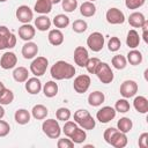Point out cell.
Returning a JSON list of instances; mask_svg holds the SVG:
<instances>
[{
	"mask_svg": "<svg viewBox=\"0 0 148 148\" xmlns=\"http://www.w3.org/2000/svg\"><path fill=\"white\" fill-rule=\"evenodd\" d=\"M51 76L54 80H68L72 79L75 74V68L67 61L59 60L50 69Z\"/></svg>",
	"mask_w": 148,
	"mask_h": 148,
	"instance_id": "obj_1",
	"label": "cell"
},
{
	"mask_svg": "<svg viewBox=\"0 0 148 148\" xmlns=\"http://www.w3.org/2000/svg\"><path fill=\"white\" fill-rule=\"evenodd\" d=\"M74 120L83 130H92L96 125V121L92 116L89 113V111L84 109H80L74 112Z\"/></svg>",
	"mask_w": 148,
	"mask_h": 148,
	"instance_id": "obj_2",
	"label": "cell"
},
{
	"mask_svg": "<svg viewBox=\"0 0 148 148\" xmlns=\"http://www.w3.org/2000/svg\"><path fill=\"white\" fill-rule=\"evenodd\" d=\"M42 130L46 136L50 139H58L61 134V128L56 119H46L42 124Z\"/></svg>",
	"mask_w": 148,
	"mask_h": 148,
	"instance_id": "obj_3",
	"label": "cell"
},
{
	"mask_svg": "<svg viewBox=\"0 0 148 148\" xmlns=\"http://www.w3.org/2000/svg\"><path fill=\"white\" fill-rule=\"evenodd\" d=\"M102 83H111L113 81V72L106 62H99L95 69V73Z\"/></svg>",
	"mask_w": 148,
	"mask_h": 148,
	"instance_id": "obj_4",
	"label": "cell"
},
{
	"mask_svg": "<svg viewBox=\"0 0 148 148\" xmlns=\"http://www.w3.org/2000/svg\"><path fill=\"white\" fill-rule=\"evenodd\" d=\"M87 45L91 51L99 52L104 46V36L98 31L91 32L87 38Z\"/></svg>",
	"mask_w": 148,
	"mask_h": 148,
	"instance_id": "obj_5",
	"label": "cell"
},
{
	"mask_svg": "<svg viewBox=\"0 0 148 148\" xmlns=\"http://www.w3.org/2000/svg\"><path fill=\"white\" fill-rule=\"evenodd\" d=\"M49 61L45 57H37L30 64V71L35 76H42L45 74Z\"/></svg>",
	"mask_w": 148,
	"mask_h": 148,
	"instance_id": "obj_6",
	"label": "cell"
},
{
	"mask_svg": "<svg viewBox=\"0 0 148 148\" xmlns=\"http://www.w3.org/2000/svg\"><path fill=\"white\" fill-rule=\"evenodd\" d=\"M90 77L89 75H86V74H82V75H79L74 79V82H73V88L76 92L79 94H84L89 87H90Z\"/></svg>",
	"mask_w": 148,
	"mask_h": 148,
	"instance_id": "obj_7",
	"label": "cell"
},
{
	"mask_svg": "<svg viewBox=\"0 0 148 148\" xmlns=\"http://www.w3.org/2000/svg\"><path fill=\"white\" fill-rule=\"evenodd\" d=\"M138 92V83L133 80H126L120 86V95L124 98H130L135 96Z\"/></svg>",
	"mask_w": 148,
	"mask_h": 148,
	"instance_id": "obj_8",
	"label": "cell"
},
{
	"mask_svg": "<svg viewBox=\"0 0 148 148\" xmlns=\"http://www.w3.org/2000/svg\"><path fill=\"white\" fill-rule=\"evenodd\" d=\"M105 17H106V21L110 24H123L125 22V15L118 8L108 9V12L105 14Z\"/></svg>",
	"mask_w": 148,
	"mask_h": 148,
	"instance_id": "obj_9",
	"label": "cell"
},
{
	"mask_svg": "<svg viewBox=\"0 0 148 148\" xmlns=\"http://www.w3.org/2000/svg\"><path fill=\"white\" fill-rule=\"evenodd\" d=\"M116 110L112 106H103L102 109H99L96 113V118L98 121H101L102 124L109 123L111 121L114 117H116Z\"/></svg>",
	"mask_w": 148,
	"mask_h": 148,
	"instance_id": "obj_10",
	"label": "cell"
},
{
	"mask_svg": "<svg viewBox=\"0 0 148 148\" xmlns=\"http://www.w3.org/2000/svg\"><path fill=\"white\" fill-rule=\"evenodd\" d=\"M17 64V57L14 52H5L0 59V66L3 69H12Z\"/></svg>",
	"mask_w": 148,
	"mask_h": 148,
	"instance_id": "obj_11",
	"label": "cell"
},
{
	"mask_svg": "<svg viewBox=\"0 0 148 148\" xmlns=\"http://www.w3.org/2000/svg\"><path fill=\"white\" fill-rule=\"evenodd\" d=\"M89 59V54L86 47L83 46H76L74 50V61L77 66L80 67H84L87 61Z\"/></svg>",
	"mask_w": 148,
	"mask_h": 148,
	"instance_id": "obj_12",
	"label": "cell"
},
{
	"mask_svg": "<svg viewBox=\"0 0 148 148\" xmlns=\"http://www.w3.org/2000/svg\"><path fill=\"white\" fill-rule=\"evenodd\" d=\"M16 18L22 23H29L34 18V13L28 6L22 5L16 9Z\"/></svg>",
	"mask_w": 148,
	"mask_h": 148,
	"instance_id": "obj_13",
	"label": "cell"
},
{
	"mask_svg": "<svg viewBox=\"0 0 148 148\" xmlns=\"http://www.w3.org/2000/svg\"><path fill=\"white\" fill-rule=\"evenodd\" d=\"M35 34H36V30H35V28H34L31 24L23 23V24L18 28V36H20L21 39H23V40H25V42L31 40V39L35 37Z\"/></svg>",
	"mask_w": 148,
	"mask_h": 148,
	"instance_id": "obj_14",
	"label": "cell"
},
{
	"mask_svg": "<svg viewBox=\"0 0 148 148\" xmlns=\"http://www.w3.org/2000/svg\"><path fill=\"white\" fill-rule=\"evenodd\" d=\"M38 53V46L34 42H27L22 46V56L24 59H32L37 56Z\"/></svg>",
	"mask_w": 148,
	"mask_h": 148,
	"instance_id": "obj_15",
	"label": "cell"
},
{
	"mask_svg": "<svg viewBox=\"0 0 148 148\" xmlns=\"http://www.w3.org/2000/svg\"><path fill=\"white\" fill-rule=\"evenodd\" d=\"M111 146H113L114 148H124L126 145H127V136H126V133H123L120 131H117L111 140H110V143Z\"/></svg>",
	"mask_w": 148,
	"mask_h": 148,
	"instance_id": "obj_16",
	"label": "cell"
},
{
	"mask_svg": "<svg viewBox=\"0 0 148 148\" xmlns=\"http://www.w3.org/2000/svg\"><path fill=\"white\" fill-rule=\"evenodd\" d=\"M42 89V83L39 81V79H37V76L35 77H30L25 81V90L31 94V95H36Z\"/></svg>",
	"mask_w": 148,
	"mask_h": 148,
	"instance_id": "obj_17",
	"label": "cell"
},
{
	"mask_svg": "<svg viewBox=\"0 0 148 148\" xmlns=\"http://www.w3.org/2000/svg\"><path fill=\"white\" fill-rule=\"evenodd\" d=\"M34 9L36 13L46 15L52 10V2L50 0H37Z\"/></svg>",
	"mask_w": 148,
	"mask_h": 148,
	"instance_id": "obj_18",
	"label": "cell"
},
{
	"mask_svg": "<svg viewBox=\"0 0 148 148\" xmlns=\"http://www.w3.org/2000/svg\"><path fill=\"white\" fill-rule=\"evenodd\" d=\"M47 39L50 42V44L54 45V46H59L62 44L64 42V34L59 30V29H52L49 32Z\"/></svg>",
	"mask_w": 148,
	"mask_h": 148,
	"instance_id": "obj_19",
	"label": "cell"
},
{
	"mask_svg": "<svg viewBox=\"0 0 148 148\" xmlns=\"http://www.w3.org/2000/svg\"><path fill=\"white\" fill-rule=\"evenodd\" d=\"M133 106L139 113L148 112V99L145 96H136L133 101Z\"/></svg>",
	"mask_w": 148,
	"mask_h": 148,
	"instance_id": "obj_20",
	"label": "cell"
},
{
	"mask_svg": "<svg viewBox=\"0 0 148 148\" xmlns=\"http://www.w3.org/2000/svg\"><path fill=\"white\" fill-rule=\"evenodd\" d=\"M145 21H146L145 15L140 12H134L128 16V23L133 28H141L142 24L145 23Z\"/></svg>",
	"mask_w": 148,
	"mask_h": 148,
	"instance_id": "obj_21",
	"label": "cell"
},
{
	"mask_svg": "<svg viewBox=\"0 0 148 148\" xmlns=\"http://www.w3.org/2000/svg\"><path fill=\"white\" fill-rule=\"evenodd\" d=\"M80 13L84 17H91L96 13V6L91 1H86L80 6Z\"/></svg>",
	"mask_w": 148,
	"mask_h": 148,
	"instance_id": "obj_22",
	"label": "cell"
},
{
	"mask_svg": "<svg viewBox=\"0 0 148 148\" xmlns=\"http://www.w3.org/2000/svg\"><path fill=\"white\" fill-rule=\"evenodd\" d=\"M126 44H127V46L131 47V49H135V47L139 46V44H140V36H139V34H138L136 30L132 29V30H130V31L127 32Z\"/></svg>",
	"mask_w": 148,
	"mask_h": 148,
	"instance_id": "obj_23",
	"label": "cell"
},
{
	"mask_svg": "<svg viewBox=\"0 0 148 148\" xmlns=\"http://www.w3.org/2000/svg\"><path fill=\"white\" fill-rule=\"evenodd\" d=\"M105 99V96L101 91H92L88 96V103L90 106H99Z\"/></svg>",
	"mask_w": 148,
	"mask_h": 148,
	"instance_id": "obj_24",
	"label": "cell"
},
{
	"mask_svg": "<svg viewBox=\"0 0 148 148\" xmlns=\"http://www.w3.org/2000/svg\"><path fill=\"white\" fill-rule=\"evenodd\" d=\"M47 113H49V110H47V108L44 106L43 104H37V105H35V106L32 108V110H31L32 117H34L35 119H37V120H43V119H45L46 116H47Z\"/></svg>",
	"mask_w": 148,
	"mask_h": 148,
	"instance_id": "obj_25",
	"label": "cell"
},
{
	"mask_svg": "<svg viewBox=\"0 0 148 148\" xmlns=\"http://www.w3.org/2000/svg\"><path fill=\"white\" fill-rule=\"evenodd\" d=\"M51 20L46 16V15H40L35 20V27L39 30V31H46L50 29L51 27Z\"/></svg>",
	"mask_w": 148,
	"mask_h": 148,
	"instance_id": "obj_26",
	"label": "cell"
},
{
	"mask_svg": "<svg viewBox=\"0 0 148 148\" xmlns=\"http://www.w3.org/2000/svg\"><path fill=\"white\" fill-rule=\"evenodd\" d=\"M28 75H29V72H28V69H27L25 67H23V66L16 67V68L14 69V72H13V77H14V80H15L16 82H20V83L25 82V81L28 80Z\"/></svg>",
	"mask_w": 148,
	"mask_h": 148,
	"instance_id": "obj_27",
	"label": "cell"
},
{
	"mask_svg": "<svg viewBox=\"0 0 148 148\" xmlns=\"http://www.w3.org/2000/svg\"><path fill=\"white\" fill-rule=\"evenodd\" d=\"M15 121L20 125H25L30 121V113L25 109H18L14 114Z\"/></svg>",
	"mask_w": 148,
	"mask_h": 148,
	"instance_id": "obj_28",
	"label": "cell"
},
{
	"mask_svg": "<svg viewBox=\"0 0 148 148\" xmlns=\"http://www.w3.org/2000/svg\"><path fill=\"white\" fill-rule=\"evenodd\" d=\"M142 59H143L142 53H141L140 51L133 49V50H131V51L127 53V59H126V60H127L131 65L136 66V65H140V64L142 62Z\"/></svg>",
	"mask_w": 148,
	"mask_h": 148,
	"instance_id": "obj_29",
	"label": "cell"
},
{
	"mask_svg": "<svg viewBox=\"0 0 148 148\" xmlns=\"http://www.w3.org/2000/svg\"><path fill=\"white\" fill-rule=\"evenodd\" d=\"M43 92L46 97H54L58 94V84L54 81H47L43 87Z\"/></svg>",
	"mask_w": 148,
	"mask_h": 148,
	"instance_id": "obj_30",
	"label": "cell"
},
{
	"mask_svg": "<svg viewBox=\"0 0 148 148\" xmlns=\"http://www.w3.org/2000/svg\"><path fill=\"white\" fill-rule=\"evenodd\" d=\"M12 32L9 31V29L5 25H0V50L7 49V44H8V39L10 37Z\"/></svg>",
	"mask_w": 148,
	"mask_h": 148,
	"instance_id": "obj_31",
	"label": "cell"
},
{
	"mask_svg": "<svg viewBox=\"0 0 148 148\" xmlns=\"http://www.w3.org/2000/svg\"><path fill=\"white\" fill-rule=\"evenodd\" d=\"M117 127H118V131H120L123 133H128L132 130V127H133V123H132V120L130 118L123 117V118H120L118 120Z\"/></svg>",
	"mask_w": 148,
	"mask_h": 148,
	"instance_id": "obj_32",
	"label": "cell"
},
{
	"mask_svg": "<svg viewBox=\"0 0 148 148\" xmlns=\"http://www.w3.org/2000/svg\"><path fill=\"white\" fill-rule=\"evenodd\" d=\"M69 139L74 142V143H82L86 139H87V133L84 130H82L81 127H76L75 131L73 132V134L69 136Z\"/></svg>",
	"mask_w": 148,
	"mask_h": 148,
	"instance_id": "obj_33",
	"label": "cell"
},
{
	"mask_svg": "<svg viewBox=\"0 0 148 148\" xmlns=\"http://www.w3.org/2000/svg\"><path fill=\"white\" fill-rule=\"evenodd\" d=\"M53 24L56 28H59V29H62V28H66L68 24H69V17L66 16L65 14H58L53 17Z\"/></svg>",
	"mask_w": 148,
	"mask_h": 148,
	"instance_id": "obj_34",
	"label": "cell"
},
{
	"mask_svg": "<svg viewBox=\"0 0 148 148\" xmlns=\"http://www.w3.org/2000/svg\"><path fill=\"white\" fill-rule=\"evenodd\" d=\"M14 101V94L10 89L5 88L0 94V104L1 105H8Z\"/></svg>",
	"mask_w": 148,
	"mask_h": 148,
	"instance_id": "obj_35",
	"label": "cell"
},
{
	"mask_svg": "<svg viewBox=\"0 0 148 148\" xmlns=\"http://www.w3.org/2000/svg\"><path fill=\"white\" fill-rule=\"evenodd\" d=\"M130 109H131V105H130V103L126 98L118 99L114 104V110L120 112V113H126V112L130 111Z\"/></svg>",
	"mask_w": 148,
	"mask_h": 148,
	"instance_id": "obj_36",
	"label": "cell"
},
{
	"mask_svg": "<svg viewBox=\"0 0 148 148\" xmlns=\"http://www.w3.org/2000/svg\"><path fill=\"white\" fill-rule=\"evenodd\" d=\"M111 62H112V65H113V67H114L116 69H124V68L126 67L127 60H126V58H125L124 56L117 54V56H114V57L112 58Z\"/></svg>",
	"mask_w": 148,
	"mask_h": 148,
	"instance_id": "obj_37",
	"label": "cell"
},
{
	"mask_svg": "<svg viewBox=\"0 0 148 148\" xmlns=\"http://www.w3.org/2000/svg\"><path fill=\"white\" fill-rule=\"evenodd\" d=\"M88 28V24L84 20H76L73 22L72 24V29L74 32H77V34H81V32H84Z\"/></svg>",
	"mask_w": 148,
	"mask_h": 148,
	"instance_id": "obj_38",
	"label": "cell"
},
{
	"mask_svg": "<svg viewBox=\"0 0 148 148\" xmlns=\"http://www.w3.org/2000/svg\"><path fill=\"white\" fill-rule=\"evenodd\" d=\"M56 117L58 120H62V121H67L71 118V111L67 108H59L56 112Z\"/></svg>",
	"mask_w": 148,
	"mask_h": 148,
	"instance_id": "obj_39",
	"label": "cell"
},
{
	"mask_svg": "<svg viewBox=\"0 0 148 148\" xmlns=\"http://www.w3.org/2000/svg\"><path fill=\"white\" fill-rule=\"evenodd\" d=\"M76 127H77V124H76L75 121L67 120V121H65V125H64V127H62V132H64V134H65L66 136L69 138V136L73 134V132L75 131Z\"/></svg>",
	"mask_w": 148,
	"mask_h": 148,
	"instance_id": "obj_40",
	"label": "cell"
},
{
	"mask_svg": "<svg viewBox=\"0 0 148 148\" xmlns=\"http://www.w3.org/2000/svg\"><path fill=\"white\" fill-rule=\"evenodd\" d=\"M62 2V9L67 13H72L77 7V0H61Z\"/></svg>",
	"mask_w": 148,
	"mask_h": 148,
	"instance_id": "obj_41",
	"label": "cell"
},
{
	"mask_svg": "<svg viewBox=\"0 0 148 148\" xmlns=\"http://www.w3.org/2000/svg\"><path fill=\"white\" fill-rule=\"evenodd\" d=\"M121 46V42L118 37H111L109 39V43H108V47H109V51L111 52H117Z\"/></svg>",
	"mask_w": 148,
	"mask_h": 148,
	"instance_id": "obj_42",
	"label": "cell"
},
{
	"mask_svg": "<svg viewBox=\"0 0 148 148\" xmlns=\"http://www.w3.org/2000/svg\"><path fill=\"white\" fill-rule=\"evenodd\" d=\"M99 62H101V60H99L98 58H89L84 67L87 68L88 73L94 74V73H95V69H96V67H97V65H98Z\"/></svg>",
	"mask_w": 148,
	"mask_h": 148,
	"instance_id": "obj_43",
	"label": "cell"
},
{
	"mask_svg": "<svg viewBox=\"0 0 148 148\" xmlns=\"http://www.w3.org/2000/svg\"><path fill=\"white\" fill-rule=\"evenodd\" d=\"M146 0H125V6L128 9H138L143 6Z\"/></svg>",
	"mask_w": 148,
	"mask_h": 148,
	"instance_id": "obj_44",
	"label": "cell"
},
{
	"mask_svg": "<svg viewBox=\"0 0 148 148\" xmlns=\"http://www.w3.org/2000/svg\"><path fill=\"white\" fill-rule=\"evenodd\" d=\"M9 132H10V126H9V124H8L7 121L0 119V138L6 136Z\"/></svg>",
	"mask_w": 148,
	"mask_h": 148,
	"instance_id": "obj_45",
	"label": "cell"
},
{
	"mask_svg": "<svg viewBox=\"0 0 148 148\" xmlns=\"http://www.w3.org/2000/svg\"><path fill=\"white\" fill-rule=\"evenodd\" d=\"M57 146L58 148H73L74 142L71 139H59Z\"/></svg>",
	"mask_w": 148,
	"mask_h": 148,
	"instance_id": "obj_46",
	"label": "cell"
},
{
	"mask_svg": "<svg viewBox=\"0 0 148 148\" xmlns=\"http://www.w3.org/2000/svg\"><path fill=\"white\" fill-rule=\"evenodd\" d=\"M118 131V128H114V127H109V128H106L105 130V132H104V140H105V142L106 143H110V140H111V138H112V135L116 133Z\"/></svg>",
	"mask_w": 148,
	"mask_h": 148,
	"instance_id": "obj_47",
	"label": "cell"
},
{
	"mask_svg": "<svg viewBox=\"0 0 148 148\" xmlns=\"http://www.w3.org/2000/svg\"><path fill=\"white\" fill-rule=\"evenodd\" d=\"M139 147L140 148H147L148 147V133L145 132L139 136Z\"/></svg>",
	"mask_w": 148,
	"mask_h": 148,
	"instance_id": "obj_48",
	"label": "cell"
},
{
	"mask_svg": "<svg viewBox=\"0 0 148 148\" xmlns=\"http://www.w3.org/2000/svg\"><path fill=\"white\" fill-rule=\"evenodd\" d=\"M142 37H143V40H145V43H148V38H147V29H148V21L146 20L145 21V23L142 24Z\"/></svg>",
	"mask_w": 148,
	"mask_h": 148,
	"instance_id": "obj_49",
	"label": "cell"
},
{
	"mask_svg": "<svg viewBox=\"0 0 148 148\" xmlns=\"http://www.w3.org/2000/svg\"><path fill=\"white\" fill-rule=\"evenodd\" d=\"M16 45V37L14 34L10 35L9 39H8V44H7V49H13L14 46Z\"/></svg>",
	"mask_w": 148,
	"mask_h": 148,
	"instance_id": "obj_50",
	"label": "cell"
},
{
	"mask_svg": "<svg viewBox=\"0 0 148 148\" xmlns=\"http://www.w3.org/2000/svg\"><path fill=\"white\" fill-rule=\"evenodd\" d=\"M5 116V109L1 106V104H0V119H2V117Z\"/></svg>",
	"mask_w": 148,
	"mask_h": 148,
	"instance_id": "obj_51",
	"label": "cell"
},
{
	"mask_svg": "<svg viewBox=\"0 0 148 148\" xmlns=\"http://www.w3.org/2000/svg\"><path fill=\"white\" fill-rule=\"evenodd\" d=\"M5 88H6V87H5V84H3V83L0 81V94H1V91H2Z\"/></svg>",
	"mask_w": 148,
	"mask_h": 148,
	"instance_id": "obj_52",
	"label": "cell"
},
{
	"mask_svg": "<svg viewBox=\"0 0 148 148\" xmlns=\"http://www.w3.org/2000/svg\"><path fill=\"white\" fill-rule=\"evenodd\" d=\"M51 2H52V5H57V3H59L61 0H50Z\"/></svg>",
	"mask_w": 148,
	"mask_h": 148,
	"instance_id": "obj_53",
	"label": "cell"
},
{
	"mask_svg": "<svg viewBox=\"0 0 148 148\" xmlns=\"http://www.w3.org/2000/svg\"><path fill=\"white\" fill-rule=\"evenodd\" d=\"M5 1H7V0H0V2H5Z\"/></svg>",
	"mask_w": 148,
	"mask_h": 148,
	"instance_id": "obj_54",
	"label": "cell"
},
{
	"mask_svg": "<svg viewBox=\"0 0 148 148\" xmlns=\"http://www.w3.org/2000/svg\"><path fill=\"white\" fill-rule=\"evenodd\" d=\"M89 1H91V2H94V1H95V0H89Z\"/></svg>",
	"mask_w": 148,
	"mask_h": 148,
	"instance_id": "obj_55",
	"label": "cell"
}]
</instances>
